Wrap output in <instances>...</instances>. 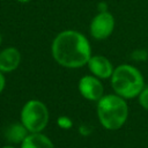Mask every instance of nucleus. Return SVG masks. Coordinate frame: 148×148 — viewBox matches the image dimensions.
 <instances>
[{"label":"nucleus","instance_id":"f257e3e1","mask_svg":"<svg viewBox=\"0 0 148 148\" xmlns=\"http://www.w3.org/2000/svg\"><path fill=\"white\" fill-rule=\"evenodd\" d=\"M54 61L65 68H81L91 58V46L88 38L80 31L67 29L60 31L51 44Z\"/></svg>","mask_w":148,"mask_h":148},{"label":"nucleus","instance_id":"f03ea898","mask_svg":"<svg viewBox=\"0 0 148 148\" xmlns=\"http://www.w3.org/2000/svg\"><path fill=\"white\" fill-rule=\"evenodd\" d=\"M97 118L99 124L109 131L121 128L128 118V105L125 98L117 94H106L97 102Z\"/></svg>","mask_w":148,"mask_h":148},{"label":"nucleus","instance_id":"7ed1b4c3","mask_svg":"<svg viewBox=\"0 0 148 148\" xmlns=\"http://www.w3.org/2000/svg\"><path fill=\"white\" fill-rule=\"evenodd\" d=\"M110 82L114 94L125 99L138 97L146 87L142 73L130 64L118 65L110 77Z\"/></svg>","mask_w":148,"mask_h":148},{"label":"nucleus","instance_id":"20e7f679","mask_svg":"<svg viewBox=\"0 0 148 148\" xmlns=\"http://www.w3.org/2000/svg\"><path fill=\"white\" fill-rule=\"evenodd\" d=\"M50 112L45 103L39 99H29L24 103L20 112V121L29 133H39L47 126Z\"/></svg>","mask_w":148,"mask_h":148},{"label":"nucleus","instance_id":"39448f33","mask_svg":"<svg viewBox=\"0 0 148 148\" xmlns=\"http://www.w3.org/2000/svg\"><path fill=\"white\" fill-rule=\"evenodd\" d=\"M114 27H116V20L112 13H110L109 10L98 12L90 22L89 32L94 39L103 40L112 35Z\"/></svg>","mask_w":148,"mask_h":148},{"label":"nucleus","instance_id":"423d86ee","mask_svg":"<svg viewBox=\"0 0 148 148\" xmlns=\"http://www.w3.org/2000/svg\"><path fill=\"white\" fill-rule=\"evenodd\" d=\"M77 88L81 96L91 102H98L104 96V86L101 79L92 74L83 75L79 80Z\"/></svg>","mask_w":148,"mask_h":148},{"label":"nucleus","instance_id":"0eeeda50","mask_svg":"<svg viewBox=\"0 0 148 148\" xmlns=\"http://www.w3.org/2000/svg\"><path fill=\"white\" fill-rule=\"evenodd\" d=\"M87 66H88L90 73L101 80L110 79L112 76L113 71H114L112 62L106 57H104L102 54L91 56Z\"/></svg>","mask_w":148,"mask_h":148},{"label":"nucleus","instance_id":"6e6552de","mask_svg":"<svg viewBox=\"0 0 148 148\" xmlns=\"http://www.w3.org/2000/svg\"><path fill=\"white\" fill-rule=\"evenodd\" d=\"M22 61V54L18 49L7 46L0 51V72L3 74L17 69Z\"/></svg>","mask_w":148,"mask_h":148},{"label":"nucleus","instance_id":"1a4fd4ad","mask_svg":"<svg viewBox=\"0 0 148 148\" xmlns=\"http://www.w3.org/2000/svg\"><path fill=\"white\" fill-rule=\"evenodd\" d=\"M21 148H54V145L47 135L39 132L29 133L27 138L22 141Z\"/></svg>","mask_w":148,"mask_h":148},{"label":"nucleus","instance_id":"9d476101","mask_svg":"<svg viewBox=\"0 0 148 148\" xmlns=\"http://www.w3.org/2000/svg\"><path fill=\"white\" fill-rule=\"evenodd\" d=\"M29 131L24 127V125L20 123H13L8 125L5 130V138L10 143H22V141L27 138Z\"/></svg>","mask_w":148,"mask_h":148},{"label":"nucleus","instance_id":"9b49d317","mask_svg":"<svg viewBox=\"0 0 148 148\" xmlns=\"http://www.w3.org/2000/svg\"><path fill=\"white\" fill-rule=\"evenodd\" d=\"M57 124H58V126H59L60 128H62V130H69V128H72V126H73L72 119H71L69 117H67V116H60V117L57 119Z\"/></svg>","mask_w":148,"mask_h":148},{"label":"nucleus","instance_id":"f8f14e48","mask_svg":"<svg viewBox=\"0 0 148 148\" xmlns=\"http://www.w3.org/2000/svg\"><path fill=\"white\" fill-rule=\"evenodd\" d=\"M133 60L135 61H145L148 59V52L146 50H142V49H138V50H134L132 52V57H131Z\"/></svg>","mask_w":148,"mask_h":148},{"label":"nucleus","instance_id":"ddd939ff","mask_svg":"<svg viewBox=\"0 0 148 148\" xmlns=\"http://www.w3.org/2000/svg\"><path fill=\"white\" fill-rule=\"evenodd\" d=\"M138 101H139V104L145 110H148V87H145L142 89V91L138 96Z\"/></svg>","mask_w":148,"mask_h":148},{"label":"nucleus","instance_id":"4468645a","mask_svg":"<svg viewBox=\"0 0 148 148\" xmlns=\"http://www.w3.org/2000/svg\"><path fill=\"white\" fill-rule=\"evenodd\" d=\"M79 131H80V133L82 135H89L92 132V128L90 126H87V125H81L80 128H79Z\"/></svg>","mask_w":148,"mask_h":148},{"label":"nucleus","instance_id":"2eb2a0df","mask_svg":"<svg viewBox=\"0 0 148 148\" xmlns=\"http://www.w3.org/2000/svg\"><path fill=\"white\" fill-rule=\"evenodd\" d=\"M5 87H6V77H5V74L0 72V95L5 90Z\"/></svg>","mask_w":148,"mask_h":148},{"label":"nucleus","instance_id":"dca6fc26","mask_svg":"<svg viewBox=\"0 0 148 148\" xmlns=\"http://www.w3.org/2000/svg\"><path fill=\"white\" fill-rule=\"evenodd\" d=\"M97 8H98V12H106L108 10V5L105 2H99L97 5Z\"/></svg>","mask_w":148,"mask_h":148},{"label":"nucleus","instance_id":"f3484780","mask_svg":"<svg viewBox=\"0 0 148 148\" xmlns=\"http://www.w3.org/2000/svg\"><path fill=\"white\" fill-rule=\"evenodd\" d=\"M16 2H20V3H28V2H30L31 0H15Z\"/></svg>","mask_w":148,"mask_h":148},{"label":"nucleus","instance_id":"a211bd4d","mask_svg":"<svg viewBox=\"0 0 148 148\" xmlns=\"http://www.w3.org/2000/svg\"><path fill=\"white\" fill-rule=\"evenodd\" d=\"M1 148H15L13 145H5V146H2Z\"/></svg>","mask_w":148,"mask_h":148},{"label":"nucleus","instance_id":"6ab92c4d","mask_svg":"<svg viewBox=\"0 0 148 148\" xmlns=\"http://www.w3.org/2000/svg\"><path fill=\"white\" fill-rule=\"evenodd\" d=\"M1 44H2V35L0 34V46H1Z\"/></svg>","mask_w":148,"mask_h":148}]
</instances>
